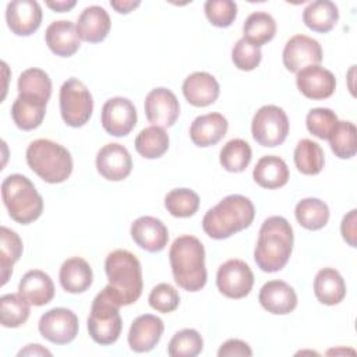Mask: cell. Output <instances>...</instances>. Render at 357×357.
Listing matches in <instances>:
<instances>
[{
    "label": "cell",
    "instance_id": "obj_19",
    "mask_svg": "<svg viewBox=\"0 0 357 357\" xmlns=\"http://www.w3.org/2000/svg\"><path fill=\"white\" fill-rule=\"evenodd\" d=\"M130 233L134 243L148 252H159L167 245V227L158 218L141 216L135 219L131 225Z\"/></svg>",
    "mask_w": 357,
    "mask_h": 357
},
{
    "label": "cell",
    "instance_id": "obj_1",
    "mask_svg": "<svg viewBox=\"0 0 357 357\" xmlns=\"http://www.w3.org/2000/svg\"><path fill=\"white\" fill-rule=\"evenodd\" d=\"M293 243L294 234L289 220L283 216H269L259 227L254 248L257 266L268 273L283 269L290 259Z\"/></svg>",
    "mask_w": 357,
    "mask_h": 357
},
{
    "label": "cell",
    "instance_id": "obj_18",
    "mask_svg": "<svg viewBox=\"0 0 357 357\" xmlns=\"http://www.w3.org/2000/svg\"><path fill=\"white\" fill-rule=\"evenodd\" d=\"M165 331L163 321L152 314L137 317L128 331V346L135 353L151 351L160 340Z\"/></svg>",
    "mask_w": 357,
    "mask_h": 357
},
{
    "label": "cell",
    "instance_id": "obj_23",
    "mask_svg": "<svg viewBox=\"0 0 357 357\" xmlns=\"http://www.w3.org/2000/svg\"><path fill=\"white\" fill-rule=\"evenodd\" d=\"M47 47L60 57H71L81 46L77 26L67 20L53 21L45 32Z\"/></svg>",
    "mask_w": 357,
    "mask_h": 357
},
{
    "label": "cell",
    "instance_id": "obj_26",
    "mask_svg": "<svg viewBox=\"0 0 357 357\" xmlns=\"http://www.w3.org/2000/svg\"><path fill=\"white\" fill-rule=\"evenodd\" d=\"M59 280L67 293H84L91 287L93 282L92 268L84 258L71 257L66 259L60 266Z\"/></svg>",
    "mask_w": 357,
    "mask_h": 357
},
{
    "label": "cell",
    "instance_id": "obj_43",
    "mask_svg": "<svg viewBox=\"0 0 357 357\" xmlns=\"http://www.w3.org/2000/svg\"><path fill=\"white\" fill-rule=\"evenodd\" d=\"M204 11L213 26L227 28L237 17V4L233 0H208Z\"/></svg>",
    "mask_w": 357,
    "mask_h": 357
},
{
    "label": "cell",
    "instance_id": "obj_13",
    "mask_svg": "<svg viewBox=\"0 0 357 357\" xmlns=\"http://www.w3.org/2000/svg\"><path fill=\"white\" fill-rule=\"evenodd\" d=\"M282 60L290 73L297 74L308 66H319L322 61V47L318 40L298 33L286 42Z\"/></svg>",
    "mask_w": 357,
    "mask_h": 357
},
{
    "label": "cell",
    "instance_id": "obj_14",
    "mask_svg": "<svg viewBox=\"0 0 357 357\" xmlns=\"http://www.w3.org/2000/svg\"><path fill=\"white\" fill-rule=\"evenodd\" d=\"M148 121L156 127H172L180 116V103L176 95L167 88L152 89L144 102Z\"/></svg>",
    "mask_w": 357,
    "mask_h": 357
},
{
    "label": "cell",
    "instance_id": "obj_38",
    "mask_svg": "<svg viewBox=\"0 0 357 357\" xmlns=\"http://www.w3.org/2000/svg\"><path fill=\"white\" fill-rule=\"evenodd\" d=\"M18 95H31L49 102L52 95V79L49 74L40 68H26L20 74Z\"/></svg>",
    "mask_w": 357,
    "mask_h": 357
},
{
    "label": "cell",
    "instance_id": "obj_16",
    "mask_svg": "<svg viewBox=\"0 0 357 357\" xmlns=\"http://www.w3.org/2000/svg\"><path fill=\"white\" fill-rule=\"evenodd\" d=\"M8 29L17 36H29L42 22V7L35 0H13L6 8Z\"/></svg>",
    "mask_w": 357,
    "mask_h": 357
},
{
    "label": "cell",
    "instance_id": "obj_42",
    "mask_svg": "<svg viewBox=\"0 0 357 357\" xmlns=\"http://www.w3.org/2000/svg\"><path fill=\"white\" fill-rule=\"evenodd\" d=\"M337 121L336 113L328 107H314L305 117L307 130L319 139H328Z\"/></svg>",
    "mask_w": 357,
    "mask_h": 357
},
{
    "label": "cell",
    "instance_id": "obj_29",
    "mask_svg": "<svg viewBox=\"0 0 357 357\" xmlns=\"http://www.w3.org/2000/svg\"><path fill=\"white\" fill-rule=\"evenodd\" d=\"M314 294L325 305H336L346 296V283L335 268H322L314 279Z\"/></svg>",
    "mask_w": 357,
    "mask_h": 357
},
{
    "label": "cell",
    "instance_id": "obj_17",
    "mask_svg": "<svg viewBox=\"0 0 357 357\" xmlns=\"http://www.w3.org/2000/svg\"><path fill=\"white\" fill-rule=\"evenodd\" d=\"M298 91L308 99L321 100L333 95L336 89V78L332 71L321 66H308L296 75Z\"/></svg>",
    "mask_w": 357,
    "mask_h": 357
},
{
    "label": "cell",
    "instance_id": "obj_50",
    "mask_svg": "<svg viewBox=\"0 0 357 357\" xmlns=\"http://www.w3.org/2000/svg\"><path fill=\"white\" fill-rule=\"evenodd\" d=\"M77 4L75 0H56V1H46V6L56 13L70 11Z\"/></svg>",
    "mask_w": 357,
    "mask_h": 357
},
{
    "label": "cell",
    "instance_id": "obj_35",
    "mask_svg": "<svg viewBox=\"0 0 357 357\" xmlns=\"http://www.w3.org/2000/svg\"><path fill=\"white\" fill-rule=\"evenodd\" d=\"M22 254V240L20 236L6 227H0V268H1V286H4L13 273L14 264Z\"/></svg>",
    "mask_w": 357,
    "mask_h": 357
},
{
    "label": "cell",
    "instance_id": "obj_41",
    "mask_svg": "<svg viewBox=\"0 0 357 357\" xmlns=\"http://www.w3.org/2000/svg\"><path fill=\"white\" fill-rule=\"evenodd\" d=\"M204 349V339L198 331L187 328L176 332L169 342L167 353L172 357H195Z\"/></svg>",
    "mask_w": 357,
    "mask_h": 357
},
{
    "label": "cell",
    "instance_id": "obj_47",
    "mask_svg": "<svg viewBox=\"0 0 357 357\" xmlns=\"http://www.w3.org/2000/svg\"><path fill=\"white\" fill-rule=\"evenodd\" d=\"M356 209H351L347 215L343 216L342 219V225H340V231H342V237L343 240L350 245V247H356L357 241H356Z\"/></svg>",
    "mask_w": 357,
    "mask_h": 357
},
{
    "label": "cell",
    "instance_id": "obj_4",
    "mask_svg": "<svg viewBox=\"0 0 357 357\" xmlns=\"http://www.w3.org/2000/svg\"><path fill=\"white\" fill-rule=\"evenodd\" d=\"M106 286L113 298L123 307L135 303L142 294V268L138 258L127 250H114L105 259Z\"/></svg>",
    "mask_w": 357,
    "mask_h": 357
},
{
    "label": "cell",
    "instance_id": "obj_15",
    "mask_svg": "<svg viewBox=\"0 0 357 357\" xmlns=\"http://www.w3.org/2000/svg\"><path fill=\"white\" fill-rule=\"evenodd\" d=\"M96 169L109 181H121L132 170V159L128 149L117 142L103 145L96 153Z\"/></svg>",
    "mask_w": 357,
    "mask_h": 357
},
{
    "label": "cell",
    "instance_id": "obj_8",
    "mask_svg": "<svg viewBox=\"0 0 357 357\" xmlns=\"http://www.w3.org/2000/svg\"><path fill=\"white\" fill-rule=\"evenodd\" d=\"M60 114L64 123L78 128L85 126L93 112V99L89 89L78 78H68L63 82L59 93Z\"/></svg>",
    "mask_w": 357,
    "mask_h": 357
},
{
    "label": "cell",
    "instance_id": "obj_12",
    "mask_svg": "<svg viewBox=\"0 0 357 357\" xmlns=\"http://www.w3.org/2000/svg\"><path fill=\"white\" fill-rule=\"evenodd\" d=\"M103 130L113 137H126L137 124V109L134 103L123 96L105 102L100 114Z\"/></svg>",
    "mask_w": 357,
    "mask_h": 357
},
{
    "label": "cell",
    "instance_id": "obj_6",
    "mask_svg": "<svg viewBox=\"0 0 357 357\" xmlns=\"http://www.w3.org/2000/svg\"><path fill=\"white\" fill-rule=\"evenodd\" d=\"M1 198L8 215L21 225L35 222L43 212V198L24 174L14 173L1 183Z\"/></svg>",
    "mask_w": 357,
    "mask_h": 357
},
{
    "label": "cell",
    "instance_id": "obj_22",
    "mask_svg": "<svg viewBox=\"0 0 357 357\" xmlns=\"http://www.w3.org/2000/svg\"><path fill=\"white\" fill-rule=\"evenodd\" d=\"M227 119L220 113H206L195 117L190 126L191 141L201 148L218 144L227 132Z\"/></svg>",
    "mask_w": 357,
    "mask_h": 357
},
{
    "label": "cell",
    "instance_id": "obj_44",
    "mask_svg": "<svg viewBox=\"0 0 357 357\" xmlns=\"http://www.w3.org/2000/svg\"><path fill=\"white\" fill-rule=\"evenodd\" d=\"M261 47L250 43L244 38L238 39L231 49V61L236 68L241 71H251L261 63Z\"/></svg>",
    "mask_w": 357,
    "mask_h": 357
},
{
    "label": "cell",
    "instance_id": "obj_37",
    "mask_svg": "<svg viewBox=\"0 0 357 357\" xmlns=\"http://www.w3.org/2000/svg\"><path fill=\"white\" fill-rule=\"evenodd\" d=\"M328 141L335 156L350 159L357 152V128L351 121L339 120Z\"/></svg>",
    "mask_w": 357,
    "mask_h": 357
},
{
    "label": "cell",
    "instance_id": "obj_2",
    "mask_svg": "<svg viewBox=\"0 0 357 357\" xmlns=\"http://www.w3.org/2000/svg\"><path fill=\"white\" fill-rule=\"evenodd\" d=\"M169 261L174 282L187 291H198L206 284L205 248L190 234L177 237L170 245Z\"/></svg>",
    "mask_w": 357,
    "mask_h": 357
},
{
    "label": "cell",
    "instance_id": "obj_5",
    "mask_svg": "<svg viewBox=\"0 0 357 357\" xmlns=\"http://www.w3.org/2000/svg\"><path fill=\"white\" fill-rule=\"evenodd\" d=\"M25 158L31 170L50 184L66 181L73 172L70 151L52 139L32 141L26 148Z\"/></svg>",
    "mask_w": 357,
    "mask_h": 357
},
{
    "label": "cell",
    "instance_id": "obj_49",
    "mask_svg": "<svg viewBox=\"0 0 357 357\" xmlns=\"http://www.w3.org/2000/svg\"><path fill=\"white\" fill-rule=\"evenodd\" d=\"M52 356V351L45 349L43 346L35 343V344H26L24 349L18 351V356Z\"/></svg>",
    "mask_w": 357,
    "mask_h": 357
},
{
    "label": "cell",
    "instance_id": "obj_36",
    "mask_svg": "<svg viewBox=\"0 0 357 357\" xmlns=\"http://www.w3.org/2000/svg\"><path fill=\"white\" fill-rule=\"evenodd\" d=\"M251 158V146L241 138H233L227 141L219 153V162L222 167L230 173L244 172L250 165Z\"/></svg>",
    "mask_w": 357,
    "mask_h": 357
},
{
    "label": "cell",
    "instance_id": "obj_27",
    "mask_svg": "<svg viewBox=\"0 0 357 357\" xmlns=\"http://www.w3.org/2000/svg\"><path fill=\"white\" fill-rule=\"evenodd\" d=\"M47 102L31 96V95H18L11 106V117L15 126L24 131H31L38 128L46 114Z\"/></svg>",
    "mask_w": 357,
    "mask_h": 357
},
{
    "label": "cell",
    "instance_id": "obj_31",
    "mask_svg": "<svg viewBox=\"0 0 357 357\" xmlns=\"http://www.w3.org/2000/svg\"><path fill=\"white\" fill-rule=\"evenodd\" d=\"M275 33L276 22L273 17L265 11L251 13L243 24V38L258 47L271 42Z\"/></svg>",
    "mask_w": 357,
    "mask_h": 357
},
{
    "label": "cell",
    "instance_id": "obj_45",
    "mask_svg": "<svg viewBox=\"0 0 357 357\" xmlns=\"http://www.w3.org/2000/svg\"><path fill=\"white\" fill-rule=\"evenodd\" d=\"M148 301L155 311L167 314V312H173L178 307L180 294L172 284L159 283L151 290Z\"/></svg>",
    "mask_w": 357,
    "mask_h": 357
},
{
    "label": "cell",
    "instance_id": "obj_30",
    "mask_svg": "<svg viewBox=\"0 0 357 357\" xmlns=\"http://www.w3.org/2000/svg\"><path fill=\"white\" fill-rule=\"evenodd\" d=\"M339 20V8L333 1L317 0L303 11V22L314 32L326 33L335 28Z\"/></svg>",
    "mask_w": 357,
    "mask_h": 357
},
{
    "label": "cell",
    "instance_id": "obj_10",
    "mask_svg": "<svg viewBox=\"0 0 357 357\" xmlns=\"http://www.w3.org/2000/svg\"><path fill=\"white\" fill-rule=\"evenodd\" d=\"M216 286L229 298H244L254 286V273L244 261L229 259L216 272Z\"/></svg>",
    "mask_w": 357,
    "mask_h": 357
},
{
    "label": "cell",
    "instance_id": "obj_24",
    "mask_svg": "<svg viewBox=\"0 0 357 357\" xmlns=\"http://www.w3.org/2000/svg\"><path fill=\"white\" fill-rule=\"evenodd\" d=\"M18 294L31 305L42 307L49 304L54 297V284L52 278L40 271H28L18 283Z\"/></svg>",
    "mask_w": 357,
    "mask_h": 357
},
{
    "label": "cell",
    "instance_id": "obj_25",
    "mask_svg": "<svg viewBox=\"0 0 357 357\" xmlns=\"http://www.w3.org/2000/svg\"><path fill=\"white\" fill-rule=\"evenodd\" d=\"M75 26L82 40L89 43H99L109 35L112 21L103 7L89 6L81 11Z\"/></svg>",
    "mask_w": 357,
    "mask_h": 357
},
{
    "label": "cell",
    "instance_id": "obj_32",
    "mask_svg": "<svg viewBox=\"0 0 357 357\" xmlns=\"http://www.w3.org/2000/svg\"><path fill=\"white\" fill-rule=\"evenodd\" d=\"M293 159L297 170L307 176L321 173L325 165V155L321 145L308 138H303L297 142Z\"/></svg>",
    "mask_w": 357,
    "mask_h": 357
},
{
    "label": "cell",
    "instance_id": "obj_9",
    "mask_svg": "<svg viewBox=\"0 0 357 357\" xmlns=\"http://www.w3.org/2000/svg\"><path fill=\"white\" fill-rule=\"evenodd\" d=\"M252 138L262 146L282 145L289 134L286 112L275 105H265L257 110L251 121Z\"/></svg>",
    "mask_w": 357,
    "mask_h": 357
},
{
    "label": "cell",
    "instance_id": "obj_39",
    "mask_svg": "<svg viewBox=\"0 0 357 357\" xmlns=\"http://www.w3.org/2000/svg\"><path fill=\"white\" fill-rule=\"evenodd\" d=\"M31 304L20 294L8 293L0 298V322L4 328H18L26 322Z\"/></svg>",
    "mask_w": 357,
    "mask_h": 357
},
{
    "label": "cell",
    "instance_id": "obj_3",
    "mask_svg": "<svg viewBox=\"0 0 357 357\" xmlns=\"http://www.w3.org/2000/svg\"><path fill=\"white\" fill-rule=\"evenodd\" d=\"M254 218L255 208L251 199L240 194H231L204 215L202 229L211 238L223 240L247 229Z\"/></svg>",
    "mask_w": 357,
    "mask_h": 357
},
{
    "label": "cell",
    "instance_id": "obj_46",
    "mask_svg": "<svg viewBox=\"0 0 357 357\" xmlns=\"http://www.w3.org/2000/svg\"><path fill=\"white\" fill-rule=\"evenodd\" d=\"M218 356L219 357H236V356H241V357H250L252 356V350L248 346V343L240 340V339H229L225 343H222V346L218 350Z\"/></svg>",
    "mask_w": 357,
    "mask_h": 357
},
{
    "label": "cell",
    "instance_id": "obj_20",
    "mask_svg": "<svg viewBox=\"0 0 357 357\" xmlns=\"http://www.w3.org/2000/svg\"><path fill=\"white\" fill-rule=\"evenodd\" d=\"M258 301L268 312L286 315L297 307V294L289 283L283 280H269L261 287Z\"/></svg>",
    "mask_w": 357,
    "mask_h": 357
},
{
    "label": "cell",
    "instance_id": "obj_34",
    "mask_svg": "<svg viewBox=\"0 0 357 357\" xmlns=\"http://www.w3.org/2000/svg\"><path fill=\"white\" fill-rule=\"evenodd\" d=\"M135 149L145 159H158L169 149V135L162 127L151 126L135 137Z\"/></svg>",
    "mask_w": 357,
    "mask_h": 357
},
{
    "label": "cell",
    "instance_id": "obj_21",
    "mask_svg": "<svg viewBox=\"0 0 357 357\" xmlns=\"http://www.w3.org/2000/svg\"><path fill=\"white\" fill-rule=\"evenodd\" d=\"M183 95L185 100L195 107H206L219 96L220 88L216 78L206 71H195L183 82Z\"/></svg>",
    "mask_w": 357,
    "mask_h": 357
},
{
    "label": "cell",
    "instance_id": "obj_11",
    "mask_svg": "<svg viewBox=\"0 0 357 357\" xmlns=\"http://www.w3.org/2000/svg\"><path fill=\"white\" fill-rule=\"evenodd\" d=\"M39 333L54 344L71 343L78 335L79 322L75 312L57 307L46 311L38 322Z\"/></svg>",
    "mask_w": 357,
    "mask_h": 357
},
{
    "label": "cell",
    "instance_id": "obj_40",
    "mask_svg": "<svg viewBox=\"0 0 357 357\" xmlns=\"http://www.w3.org/2000/svg\"><path fill=\"white\" fill-rule=\"evenodd\" d=\"M165 208L174 218H190L199 208V197L190 188H174L166 194Z\"/></svg>",
    "mask_w": 357,
    "mask_h": 357
},
{
    "label": "cell",
    "instance_id": "obj_28",
    "mask_svg": "<svg viewBox=\"0 0 357 357\" xmlns=\"http://www.w3.org/2000/svg\"><path fill=\"white\" fill-rule=\"evenodd\" d=\"M289 176L290 173L286 162L276 155L262 156L252 170L254 181L259 187L268 190L283 187L289 181Z\"/></svg>",
    "mask_w": 357,
    "mask_h": 357
},
{
    "label": "cell",
    "instance_id": "obj_33",
    "mask_svg": "<svg viewBox=\"0 0 357 357\" xmlns=\"http://www.w3.org/2000/svg\"><path fill=\"white\" fill-rule=\"evenodd\" d=\"M294 215L300 226L307 230H319L329 220V208L319 198H304L297 202Z\"/></svg>",
    "mask_w": 357,
    "mask_h": 357
},
{
    "label": "cell",
    "instance_id": "obj_7",
    "mask_svg": "<svg viewBox=\"0 0 357 357\" xmlns=\"http://www.w3.org/2000/svg\"><path fill=\"white\" fill-rule=\"evenodd\" d=\"M120 307L107 287L95 296L88 317V332L95 343L107 346L117 342L123 328Z\"/></svg>",
    "mask_w": 357,
    "mask_h": 357
},
{
    "label": "cell",
    "instance_id": "obj_48",
    "mask_svg": "<svg viewBox=\"0 0 357 357\" xmlns=\"http://www.w3.org/2000/svg\"><path fill=\"white\" fill-rule=\"evenodd\" d=\"M141 4V1H134V0H112L110 6L117 11L119 14H128L134 8H137Z\"/></svg>",
    "mask_w": 357,
    "mask_h": 357
}]
</instances>
